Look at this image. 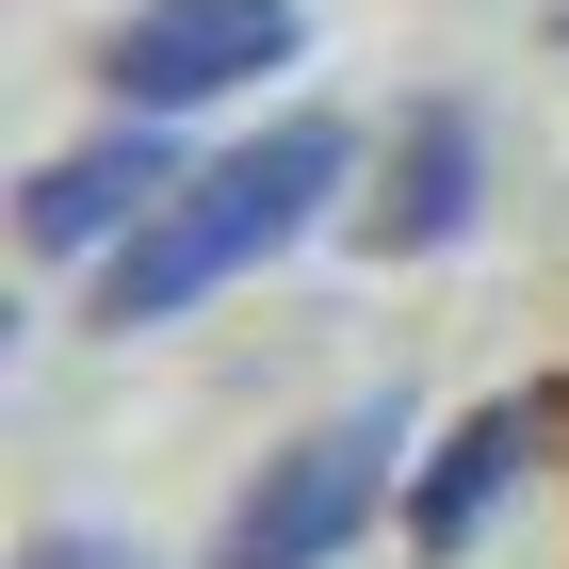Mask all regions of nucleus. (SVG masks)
I'll return each mask as SVG.
<instances>
[{"mask_svg": "<svg viewBox=\"0 0 569 569\" xmlns=\"http://www.w3.org/2000/svg\"><path fill=\"white\" fill-rule=\"evenodd\" d=\"M342 179H358V131H342V114H277V131H244L228 163H196L163 212L98 261V326H179L196 293L261 277L277 244H309L326 212H358Z\"/></svg>", "mask_w": 569, "mask_h": 569, "instance_id": "nucleus-1", "label": "nucleus"}, {"mask_svg": "<svg viewBox=\"0 0 569 569\" xmlns=\"http://www.w3.org/2000/svg\"><path fill=\"white\" fill-rule=\"evenodd\" d=\"M391 488H407V407H391V391H375V407H326L309 439H277L261 472L228 488L212 569H342Z\"/></svg>", "mask_w": 569, "mask_h": 569, "instance_id": "nucleus-2", "label": "nucleus"}, {"mask_svg": "<svg viewBox=\"0 0 569 569\" xmlns=\"http://www.w3.org/2000/svg\"><path fill=\"white\" fill-rule=\"evenodd\" d=\"M293 49H309L293 0H131L98 33V82H114V114H212V98H244Z\"/></svg>", "mask_w": 569, "mask_h": 569, "instance_id": "nucleus-3", "label": "nucleus"}, {"mask_svg": "<svg viewBox=\"0 0 569 569\" xmlns=\"http://www.w3.org/2000/svg\"><path fill=\"white\" fill-rule=\"evenodd\" d=\"M179 179H196L179 163V114H114L98 147H49V163L17 179V244H33V261H114Z\"/></svg>", "mask_w": 569, "mask_h": 569, "instance_id": "nucleus-4", "label": "nucleus"}, {"mask_svg": "<svg viewBox=\"0 0 569 569\" xmlns=\"http://www.w3.org/2000/svg\"><path fill=\"white\" fill-rule=\"evenodd\" d=\"M472 212H488V114H472V98H423L342 228L375 244V261H439V244H472Z\"/></svg>", "mask_w": 569, "mask_h": 569, "instance_id": "nucleus-5", "label": "nucleus"}, {"mask_svg": "<svg viewBox=\"0 0 569 569\" xmlns=\"http://www.w3.org/2000/svg\"><path fill=\"white\" fill-rule=\"evenodd\" d=\"M553 423H569L553 391H488L472 423H456V439L423 456V472H407V553H439V569H456L488 521H505V488H521L537 456H553Z\"/></svg>", "mask_w": 569, "mask_h": 569, "instance_id": "nucleus-6", "label": "nucleus"}, {"mask_svg": "<svg viewBox=\"0 0 569 569\" xmlns=\"http://www.w3.org/2000/svg\"><path fill=\"white\" fill-rule=\"evenodd\" d=\"M17 569H163V553H147V537H82V521H49Z\"/></svg>", "mask_w": 569, "mask_h": 569, "instance_id": "nucleus-7", "label": "nucleus"}, {"mask_svg": "<svg viewBox=\"0 0 569 569\" xmlns=\"http://www.w3.org/2000/svg\"><path fill=\"white\" fill-rule=\"evenodd\" d=\"M553 49H569V0H553Z\"/></svg>", "mask_w": 569, "mask_h": 569, "instance_id": "nucleus-8", "label": "nucleus"}]
</instances>
